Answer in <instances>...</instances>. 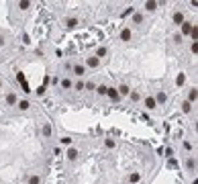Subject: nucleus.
Returning a JSON list of instances; mask_svg holds the SVG:
<instances>
[{"instance_id":"1","label":"nucleus","mask_w":198,"mask_h":184,"mask_svg":"<svg viewBox=\"0 0 198 184\" xmlns=\"http://www.w3.org/2000/svg\"><path fill=\"white\" fill-rule=\"evenodd\" d=\"M16 80H19V82H21V86H23V90L27 92V94H29V92H31V86H29V84H27V80H25V74H23V72H19V74H16Z\"/></svg>"},{"instance_id":"2","label":"nucleus","mask_w":198,"mask_h":184,"mask_svg":"<svg viewBox=\"0 0 198 184\" xmlns=\"http://www.w3.org/2000/svg\"><path fill=\"white\" fill-rule=\"evenodd\" d=\"M6 104H8V106H14V104H16V94H14V92L6 94Z\"/></svg>"},{"instance_id":"3","label":"nucleus","mask_w":198,"mask_h":184,"mask_svg":"<svg viewBox=\"0 0 198 184\" xmlns=\"http://www.w3.org/2000/svg\"><path fill=\"white\" fill-rule=\"evenodd\" d=\"M153 100H155V102H161V104H163V102L167 100V94H165V92H161V90H159L157 94H155V98H153Z\"/></svg>"},{"instance_id":"4","label":"nucleus","mask_w":198,"mask_h":184,"mask_svg":"<svg viewBox=\"0 0 198 184\" xmlns=\"http://www.w3.org/2000/svg\"><path fill=\"white\" fill-rule=\"evenodd\" d=\"M157 106V102L153 100V96H147L145 98V108H155Z\"/></svg>"},{"instance_id":"5","label":"nucleus","mask_w":198,"mask_h":184,"mask_svg":"<svg viewBox=\"0 0 198 184\" xmlns=\"http://www.w3.org/2000/svg\"><path fill=\"white\" fill-rule=\"evenodd\" d=\"M106 94L110 96V100H119V90H115V88H106Z\"/></svg>"},{"instance_id":"6","label":"nucleus","mask_w":198,"mask_h":184,"mask_svg":"<svg viewBox=\"0 0 198 184\" xmlns=\"http://www.w3.org/2000/svg\"><path fill=\"white\" fill-rule=\"evenodd\" d=\"M196 98H198V90L196 88H192V90L188 92V102L192 104V102H196Z\"/></svg>"},{"instance_id":"7","label":"nucleus","mask_w":198,"mask_h":184,"mask_svg":"<svg viewBox=\"0 0 198 184\" xmlns=\"http://www.w3.org/2000/svg\"><path fill=\"white\" fill-rule=\"evenodd\" d=\"M190 31H192V23H182V33L190 35Z\"/></svg>"},{"instance_id":"8","label":"nucleus","mask_w":198,"mask_h":184,"mask_svg":"<svg viewBox=\"0 0 198 184\" xmlns=\"http://www.w3.org/2000/svg\"><path fill=\"white\" fill-rule=\"evenodd\" d=\"M120 39H123V41H129V39H131V29H123V31H120Z\"/></svg>"},{"instance_id":"9","label":"nucleus","mask_w":198,"mask_h":184,"mask_svg":"<svg viewBox=\"0 0 198 184\" xmlns=\"http://www.w3.org/2000/svg\"><path fill=\"white\" fill-rule=\"evenodd\" d=\"M174 23H176V25H182V23H184V14H182V12H176V14H174Z\"/></svg>"},{"instance_id":"10","label":"nucleus","mask_w":198,"mask_h":184,"mask_svg":"<svg viewBox=\"0 0 198 184\" xmlns=\"http://www.w3.org/2000/svg\"><path fill=\"white\" fill-rule=\"evenodd\" d=\"M98 63H100L98 57H88V66H90V68H98Z\"/></svg>"},{"instance_id":"11","label":"nucleus","mask_w":198,"mask_h":184,"mask_svg":"<svg viewBox=\"0 0 198 184\" xmlns=\"http://www.w3.org/2000/svg\"><path fill=\"white\" fill-rule=\"evenodd\" d=\"M68 160H72V162H74V160H78V149H74V147H72V149L68 151Z\"/></svg>"},{"instance_id":"12","label":"nucleus","mask_w":198,"mask_h":184,"mask_svg":"<svg viewBox=\"0 0 198 184\" xmlns=\"http://www.w3.org/2000/svg\"><path fill=\"white\" fill-rule=\"evenodd\" d=\"M84 72H86V68H84V66H74V74H78V76H82V74H84Z\"/></svg>"},{"instance_id":"13","label":"nucleus","mask_w":198,"mask_h":184,"mask_svg":"<svg viewBox=\"0 0 198 184\" xmlns=\"http://www.w3.org/2000/svg\"><path fill=\"white\" fill-rule=\"evenodd\" d=\"M155 8H157V2H145V10L151 12V10H155Z\"/></svg>"},{"instance_id":"14","label":"nucleus","mask_w":198,"mask_h":184,"mask_svg":"<svg viewBox=\"0 0 198 184\" xmlns=\"http://www.w3.org/2000/svg\"><path fill=\"white\" fill-rule=\"evenodd\" d=\"M133 21H135L137 25H141V23H143V14H141V12H135V14H133Z\"/></svg>"},{"instance_id":"15","label":"nucleus","mask_w":198,"mask_h":184,"mask_svg":"<svg viewBox=\"0 0 198 184\" xmlns=\"http://www.w3.org/2000/svg\"><path fill=\"white\" fill-rule=\"evenodd\" d=\"M182 111H184V113H190V111H192V104H190L188 100H184V102H182Z\"/></svg>"},{"instance_id":"16","label":"nucleus","mask_w":198,"mask_h":184,"mask_svg":"<svg viewBox=\"0 0 198 184\" xmlns=\"http://www.w3.org/2000/svg\"><path fill=\"white\" fill-rule=\"evenodd\" d=\"M190 37H192V41L196 43V39H198V29H196V25L192 27V31H190Z\"/></svg>"},{"instance_id":"17","label":"nucleus","mask_w":198,"mask_h":184,"mask_svg":"<svg viewBox=\"0 0 198 184\" xmlns=\"http://www.w3.org/2000/svg\"><path fill=\"white\" fill-rule=\"evenodd\" d=\"M66 25H68L70 29H74V27L78 25V19H68V21H66Z\"/></svg>"},{"instance_id":"18","label":"nucleus","mask_w":198,"mask_h":184,"mask_svg":"<svg viewBox=\"0 0 198 184\" xmlns=\"http://www.w3.org/2000/svg\"><path fill=\"white\" fill-rule=\"evenodd\" d=\"M29 106H31V104H29V100H21V102H19V108H21V111H27Z\"/></svg>"},{"instance_id":"19","label":"nucleus","mask_w":198,"mask_h":184,"mask_svg":"<svg viewBox=\"0 0 198 184\" xmlns=\"http://www.w3.org/2000/svg\"><path fill=\"white\" fill-rule=\"evenodd\" d=\"M129 92H131V90H129V86H127V84H123V86L119 88V94H123V96H127Z\"/></svg>"},{"instance_id":"20","label":"nucleus","mask_w":198,"mask_h":184,"mask_svg":"<svg viewBox=\"0 0 198 184\" xmlns=\"http://www.w3.org/2000/svg\"><path fill=\"white\" fill-rule=\"evenodd\" d=\"M106 55V47H100L98 51H96V57H104Z\"/></svg>"},{"instance_id":"21","label":"nucleus","mask_w":198,"mask_h":184,"mask_svg":"<svg viewBox=\"0 0 198 184\" xmlns=\"http://www.w3.org/2000/svg\"><path fill=\"white\" fill-rule=\"evenodd\" d=\"M184 82H186V78H184V74H180V76L176 78V84H178V86H182Z\"/></svg>"},{"instance_id":"22","label":"nucleus","mask_w":198,"mask_h":184,"mask_svg":"<svg viewBox=\"0 0 198 184\" xmlns=\"http://www.w3.org/2000/svg\"><path fill=\"white\" fill-rule=\"evenodd\" d=\"M188 168H190V170L196 168V160H194V158H188Z\"/></svg>"},{"instance_id":"23","label":"nucleus","mask_w":198,"mask_h":184,"mask_svg":"<svg viewBox=\"0 0 198 184\" xmlns=\"http://www.w3.org/2000/svg\"><path fill=\"white\" fill-rule=\"evenodd\" d=\"M43 135H45V137H49V135H51V127H49V125H45V127H43Z\"/></svg>"},{"instance_id":"24","label":"nucleus","mask_w":198,"mask_h":184,"mask_svg":"<svg viewBox=\"0 0 198 184\" xmlns=\"http://www.w3.org/2000/svg\"><path fill=\"white\" fill-rule=\"evenodd\" d=\"M41 180H39V176H31V178H29V184H39Z\"/></svg>"},{"instance_id":"25","label":"nucleus","mask_w":198,"mask_h":184,"mask_svg":"<svg viewBox=\"0 0 198 184\" xmlns=\"http://www.w3.org/2000/svg\"><path fill=\"white\" fill-rule=\"evenodd\" d=\"M19 6H21V8H23V10H27V8H29V6H31V2H27V0H25V2H21V4H19Z\"/></svg>"},{"instance_id":"26","label":"nucleus","mask_w":198,"mask_h":184,"mask_svg":"<svg viewBox=\"0 0 198 184\" xmlns=\"http://www.w3.org/2000/svg\"><path fill=\"white\" fill-rule=\"evenodd\" d=\"M61 86H63V88H70L72 82H70V80H61Z\"/></svg>"},{"instance_id":"27","label":"nucleus","mask_w":198,"mask_h":184,"mask_svg":"<svg viewBox=\"0 0 198 184\" xmlns=\"http://www.w3.org/2000/svg\"><path fill=\"white\" fill-rule=\"evenodd\" d=\"M129 180H131V182H137V180H139V174H131Z\"/></svg>"},{"instance_id":"28","label":"nucleus","mask_w":198,"mask_h":184,"mask_svg":"<svg viewBox=\"0 0 198 184\" xmlns=\"http://www.w3.org/2000/svg\"><path fill=\"white\" fill-rule=\"evenodd\" d=\"M96 90H98V94H106V86H98Z\"/></svg>"},{"instance_id":"29","label":"nucleus","mask_w":198,"mask_h":184,"mask_svg":"<svg viewBox=\"0 0 198 184\" xmlns=\"http://www.w3.org/2000/svg\"><path fill=\"white\" fill-rule=\"evenodd\" d=\"M131 98H133V100H139L141 96H139V92H131Z\"/></svg>"},{"instance_id":"30","label":"nucleus","mask_w":198,"mask_h":184,"mask_svg":"<svg viewBox=\"0 0 198 184\" xmlns=\"http://www.w3.org/2000/svg\"><path fill=\"white\" fill-rule=\"evenodd\" d=\"M190 49H192V53L196 55V53H198V43H192V47H190Z\"/></svg>"},{"instance_id":"31","label":"nucleus","mask_w":198,"mask_h":184,"mask_svg":"<svg viewBox=\"0 0 198 184\" xmlns=\"http://www.w3.org/2000/svg\"><path fill=\"white\" fill-rule=\"evenodd\" d=\"M106 147H115V141H113V139H106Z\"/></svg>"},{"instance_id":"32","label":"nucleus","mask_w":198,"mask_h":184,"mask_svg":"<svg viewBox=\"0 0 198 184\" xmlns=\"http://www.w3.org/2000/svg\"><path fill=\"white\" fill-rule=\"evenodd\" d=\"M37 94H39V96H43V94H45V86H41V88H37Z\"/></svg>"},{"instance_id":"33","label":"nucleus","mask_w":198,"mask_h":184,"mask_svg":"<svg viewBox=\"0 0 198 184\" xmlns=\"http://www.w3.org/2000/svg\"><path fill=\"white\" fill-rule=\"evenodd\" d=\"M61 143H66V145H70V143H72V139H70V137H63V139H61Z\"/></svg>"},{"instance_id":"34","label":"nucleus","mask_w":198,"mask_h":184,"mask_svg":"<svg viewBox=\"0 0 198 184\" xmlns=\"http://www.w3.org/2000/svg\"><path fill=\"white\" fill-rule=\"evenodd\" d=\"M76 90H84V82H78V84H76Z\"/></svg>"},{"instance_id":"35","label":"nucleus","mask_w":198,"mask_h":184,"mask_svg":"<svg viewBox=\"0 0 198 184\" xmlns=\"http://www.w3.org/2000/svg\"><path fill=\"white\" fill-rule=\"evenodd\" d=\"M0 88H2V80H0Z\"/></svg>"}]
</instances>
